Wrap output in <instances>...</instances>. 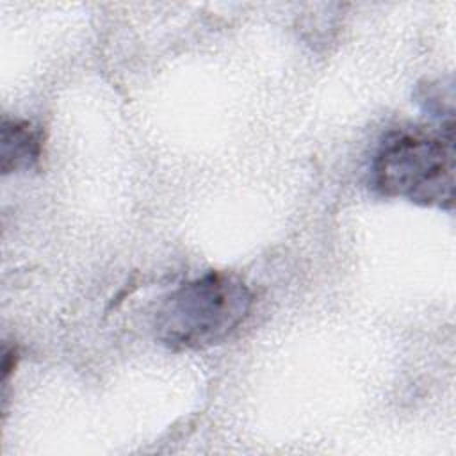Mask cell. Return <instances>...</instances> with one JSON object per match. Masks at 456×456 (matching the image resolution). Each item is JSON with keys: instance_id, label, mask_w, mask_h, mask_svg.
I'll use <instances>...</instances> for the list:
<instances>
[{"instance_id": "2", "label": "cell", "mask_w": 456, "mask_h": 456, "mask_svg": "<svg viewBox=\"0 0 456 456\" xmlns=\"http://www.w3.org/2000/svg\"><path fill=\"white\" fill-rule=\"evenodd\" d=\"M372 185L385 198L451 210L454 203L452 123L442 132H392L372 160Z\"/></svg>"}, {"instance_id": "1", "label": "cell", "mask_w": 456, "mask_h": 456, "mask_svg": "<svg viewBox=\"0 0 456 456\" xmlns=\"http://www.w3.org/2000/svg\"><path fill=\"white\" fill-rule=\"evenodd\" d=\"M253 292L235 274L208 271L182 283L157 308V340L173 351L207 349L223 342L249 315Z\"/></svg>"}, {"instance_id": "3", "label": "cell", "mask_w": 456, "mask_h": 456, "mask_svg": "<svg viewBox=\"0 0 456 456\" xmlns=\"http://www.w3.org/2000/svg\"><path fill=\"white\" fill-rule=\"evenodd\" d=\"M0 146L2 175L28 171L36 167L41 159V132L36 130L28 121L4 118Z\"/></svg>"}]
</instances>
